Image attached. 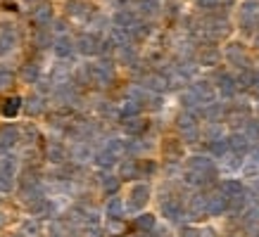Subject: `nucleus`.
I'll list each match as a JSON object with an SVG mask.
<instances>
[{
  "mask_svg": "<svg viewBox=\"0 0 259 237\" xmlns=\"http://www.w3.org/2000/svg\"><path fill=\"white\" fill-rule=\"evenodd\" d=\"M19 107H22V100H19V97H10L8 102L3 104V114H5V116H15Z\"/></svg>",
  "mask_w": 259,
  "mask_h": 237,
  "instance_id": "nucleus-1",
  "label": "nucleus"
}]
</instances>
